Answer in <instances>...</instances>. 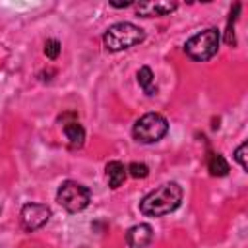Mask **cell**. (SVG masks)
<instances>
[{
    "instance_id": "obj_10",
    "label": "cell",
    "mask_w": 248,
    "mask_h": 248,
    "mask_svg": "<svg viewBox=\"0 0 248 248\" xmlns=\"http://www.w3.org/2000/svg\"><path fill=\"white\" fill-rule=\"evenodd\" d=\"M64 134H66V140H68L70 147H81L83 141H85V130L78 120L66 122L64 124Z\"/></svg>"
},
{
    "instance_id": "obj_11",
    "label": "cell",
    "mask_w": 248,
    "mask_h": 248,
    "mask_svg": "<svg viewBox=\"0 0 248 248\" xmlns=\"http://www.w3.org/2000/svg\"><path fill=\"white\" fill-rule=\"evenodd\" d=\"M207 170L211 172V176H225V174H229V163L225 161L223 155L211 153L207 159Z\"/></svg>"
},
{
    "instance_id": "obj_12",
    "label": "cell",
    "mask_w": 248,
    "mask_h": 248,
    "mask_svg": "<svg viewBox=\"0 0 248 248\" xmlns=\"http://www.w3.org/2000/svg\"><path fill=\"white\" fill-rule=\"evenodd\" d=\"M138 83L140 87L143 89L145 95H155L157 93V87L153 85V72L149 66H141L138 70Z\"/></svg>"
},
{
    "instance_id": "obj_7",
    "label": "cell",
    "mask_w": 248,
    "mask_h": 248,
    "mask_svg": "<svg viewBox=\"0 0 248 248\" xmlns=\"http://www.w3.org/2000/svg\"><path fill=\"white\" fill-rule=\"evenodd\" d=\"M153 240V229L147 223L134 225L126 231V244L130 248H145Z\"/></svg>"
},
{
    "instance_id": "obj_6",
    "label": "cell",
    "mask_w": 248,
    "mask_h": 248,
    "mask_svg": "<svg viewBox=\"0 0 248 248\" xmlns=\"http://www.w3.org/2000/svg\"><path fill=\"white\" fill-rule=\"evenodd\" d=\"M50 219V207L45 203H25L21 207V225L25 231H37Z\"/></svg>"
},
{
    "instance_id": "obj_5",
    "label": "cell",
    "mask_w": 248,
    "mask_h": 248,
    "mask_svg": "<svg viewBox=\"0 0 248 248\" xmlns=\"http://www.w3.org/2000/svg\"><path fill=\"white\" fill-rule=\"evenodd\" d=\"M89 200H91V194L89 190L79 184V182H74V180H66L60 184L58 192H56V202L70 213H78V211H83L87 205H89Z\"/></svg>"
},
{
    "instance_id": "obj_15",
    "label": "cell",
    "mask_w": 248,
    "mask_h": 248,
    "mask_svg": "<svg viewBox=\"0 0 248 248\" xmlns=\"http://www.w3.org/2000/svg\"><path fill=\"white\" fill-rule=\"evenodd\" d=\"M45 54H46V58H50V60L58 58V54H60V43H58L56 39H48V41L45 43Z\"/></svg>"
},
{
    "instance_id": "obj_1",
    "label": "cell",
    "mask_w": 248,
    "mask_h": 248,
    "mask_svg": "<svg viewBox=\"0 0 248 248\" xmlns=\"http://www.w3.org/2000/svg\"><path fill=\"white\" fill-rule=\"evenodd\" d=\"M182 202V188L176 182H165L140 202V211L147 217H163L174 211Z\"/></svg>"
},
{
    "instance_id": "obj_3",
    "label": "cell",
    "mask_w": 248,
    "mask_h": 248,
    "mask_svg": "<svg viewBox=\"0 0 248 248\" xmlns=\"http://www.w3.org/2000/svg\"><path fill=\"white\" fill-rule=\"evenodd\" d=\"M219 29L215 27H209V29H203L196 35H192L186 43H184V52L196 60V62H205L209 58H213L217 54V48H219Z\"/></svg>"
},
{
    "instance_id": "obj_9",
    "label": "cell",
    "mask_w": 248,
    "mask_h": 248,
    "mask_svg": "<svg viewBox=\"0 0 248 248\" xmlns=\"http://www.w3.org/2000/svg\"><path fill=\"white\" fill-rule=\"evenodd\" d=\"M105 172H107L108 186H110L112 190L120 188V186L124 184L126 176H128V170H126L124 163H120V161H108L107 167H105Z\"/></svg>"
},
{
    "instance_id": "obj_4",
    "label": "cell",
    "mask_w": 248,
    "mask_h": 248,
    "mask_svg": "<svg viewBox=\"0 0 248 248\" xmlns=\"http://www.w3.org/2000/svg\"><path fill=\"white\" fill-rule=\"evenodd\" d=\"M167 132H169V122L159 112H147L140 116L132 128V134L140 143H155Z\"/></svg>"
},
{
    "instance_id": "obj_8",
    "label": "cell",
    "mask_w": 248,
    "mask_h": 248,
    "mask_svg": "<svg viewBox=\"0 0 248 248\" xmlns=\"http://www.w3.org/2000/svg\"><path fill=\"white\" fill-rule=\"evenodd\" d=\"M176 10L174 2H141L136 4V14L143 17H153V16H167Z\"/></svg>"
},
{
    "instance_id": "obj_2",
    "label": "cell",
    "mask_w": 248,
    "mask_h": 248,
    "mask_svg": "<svg viewBox=\"0 0 248 248\" xmlns=\"http://www.w3.org/2000/svg\"><path fill=\"white\" fill-rule=\"evenodd\" d=\"M145 39V33L141 27L130 23V21H120L110 25L105 35H103V45L107 50L110 52H118V50H126L130 46L140 45Z\"/></svg>"
},
{
    "instance_id": "obj_14",
    "label": "cell",
    "mask_w": 248,
    "mask_h": 248,
    "mask_svg": "<svg viewBox=\"0 0 248 248\" xmlns=\"http://www.w3.org/2000/svg\"><path fill=\"white\" fill-rule=\"evenodd\" d=\"M126 170H128V174L134 176V178H145V176L149 174L147 165H145V163H138V161L130 163V165L126 167Z\"/></svg>"
},
{
    "instance_id": "obj_16",
    "label": "cell",
    "mask_w": 248,
    "mask_h": 248,
    "mask_svg": "<svg viewBox=\"0 0 248 248\" xmlns=\"http://www.w3.org/2000/svg\"><path fill=\"white\" fill-rule=\"evenodd\" d=\"M246 149H248V143L246 141H242L238 147H236V151H234V159L240 163V167L246 170L248 169V161H246Z\"/></svg>"
},
{
    "instance_id": "obj_13",
    "label": "cell",
    "mask_w": 248,
    "mask_h": 248,
    "mask_svg": "<svg viewBox=\"0 0 248 248\" xmlns=\"http://www.w3.org/2000/svg\"><path fill=\"white\" fill-rule=\"evenodd\" d=\"M238 12H240V4H234L232 10H231V16H229V21H227V31H225V43L227 45H234V21L238 19Z\"/></svg>"
},
{
    "instance_id": "obj_17",
    "label": "cell",
    "mask_w": 248,
    "mask_h": 248,
    "mask_svg": "<svg viewBox=\"0 0 248 248\" xmlns=\"http://www.w3.org/2000/svg\"><path fill=\"white\" fill-rule=\"evenodd\" d=\"M110 6H114V8H128V6H132V2H110Z\"/></svg>"
}]
</instances>
